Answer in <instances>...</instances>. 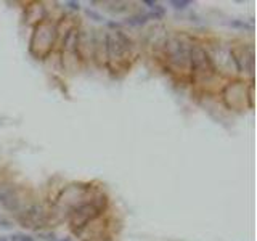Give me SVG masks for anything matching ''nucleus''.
<instances>
[{"label":"nucleus","instance_id":"obj_1","mask_svg":"<svg viewBox=\"0 0 257 241\" xmlns=\"http://www.w3.org/2000/svg\"><path fill=\"white\" fill-rule=\"evenodd\" d=\"M190 63L193 71L198 76H211L214 74V64H212V60L209 58V55L206 53V50L198 47V45H193L190 48Z\"/></svg>","mask_w":257,"mask_h":241},{"label":"nucleus","instance_id":"obj_2","mask_svg":"<svg viewBox=\"0 0 257 241\" xmlns=\"http://www.w3.org/2000/svg\"><path fill=\"white\" fill-rule=\"evenodd\" d=\"M101 211V207H98L95 203H84L81 206H77L74 212L71 214V225L74 227V230H81L86 225H88V222L98 216Z\"/></svg>","mask_w":257,"mask_h":241},{"label":"nucleus","instance_id":"obj_3","mask_svg":"<svg viewBox=\"0 0 257 241\" xmlns=\"http://www.w3.org/2000/svg\"><path fill=\"white\" fill-rule=\"evenodd\" d=\"M167 53H169V60L180 68H185L190 63V48L186 47V42L180 37L169 39Z\"/></svg>","mask_w":257,"mask_h":241},{"label":"nucleus","instance_id":"obj_4","mask_svg":"<svg viewBox=\"0 0 257 241\" xmlns=\"http://www.w3.org/2000/svg\"><path fill=\"white\" fill-rule=\"evenodd\" d=\"M55 36H56V29L53 26H50L48 23H42L41 26H37L36 29V34L32 37V50L39 48V53L41 51H47L50 48V45L53 44L55 41Z\"/></svg>","mask_w":257,"mask_h":241},{"label":"nucleus","instance_id":"obj_5","mask_svg":"<svg viewBox=\"0 0 257 241\" xmlns=\"http://www.w3.org/2000/svg\"><path fill=\"white\" fill-rule=\"evenodd\" d=\"M21 222L24 224V227H32V229H34V227H41L45 222L43 209H42L41 206H32V207H29V209L23 214Z\"/></svg>","mask_w":257,"mask_h":241},{"label":"nucleus","instance_id":"obj_6","mask_svg":"<svg viewBox=\"0 0 257 241\" xmlns=\"http://www.w3.org/2000/svg\"><path fill=\"white\" fill-rule=\"evenodd\" d=\"M0 204L8 211H18L19 198L16 192L10 187H0Z\"/></svg>","mask_w":257,"mask_h":241},{"label":"nucleus","instance_id":"obj_7","mask_svg":"<svg viewBox=\"0 0 257 241\" xmlns=\"http://www.w3.org/2000/svg\"><path fill=\"white\" fill-rule=\"evenodd\" d=\"M148 15H141V13H138V15H133V16H130V18H127V21H126V24H128V26H143L146 21H148Z\"/></svg>","mask_w":257,"mask_h":241},{"label":"nucleus","instance_id":"obj_8","mask_svg":"<svg viewBox=\"0 0 257 241\" xmlns=\"http://www.w3.org/2000/svg\"><path fill=\"white\" fill-rule=\"evenodd\" d=\"M151 10H153V13H151V15H148V16H151V18H154V19H161V18H163V16L166 15V10H164L159 3L154 5Z\"/></svg>","mask_w":257,"mask_h":241},{"label":"nucleus","instance_id":"obj_9","mask_svg":"<svg viewBox=\"0 0 257 241\" xmlns=\"http://www.w3.org/2000/svg\"><path fill=\"white\" fill-rule=\"evenodd\" d=\"M171 5L175 10H185L186 6L191 5V2H190V0H171Z\"/></svg>","mask_w":257,"mask_h":241},{"label":"nucleus","instance_id":"obj_10","mask_svg":"<svg viewBox=\"0 0 257 241\" xmlns=\"http://www.w3.org/2000/svg\"><path fill=\"white\" fill-rule=\"evenodd\" d=\"M86 13H87V16H88V18H92V19H93V21H98V23L103 21V16L100 15L98 11H95V10H92V8H87Z\"/></svg>","mask_w":257,"mask_h":241},{"label":"nucleus","instance_id":"obj_11","mask_svg":"<svg viewBox=\"0 0 257 241\" xmlns=\"http://www.w3.org/2000/svg\"><path fill=\"white\" fill-rule=\"evenodd\" d=\"M11 241H34L31 237L28 235H21V233H18V235H13L11 237Z\"/></svg>","mask_w":257,"mask_h":241},{"label":"nucleus","instance_id":"obj_12","mask_svg":"<svg viewBox=\"0 0 257 241\" xmlns=\"http://www.w3.org/2000/svg\"><path fill=\"white\" fill-rule=\"evenodd\" d=\"M0 227H3V229H11V222L0 216Z\"/></svg>","mask_w":257,"mask_h":241},{"label":"nucleus","instance_id":"obj_13","mask_svg":"<svg viewBox=\"0 0 257 241\" xmlns=\"http://www.w3.org/2000/svg\"><path fill=\"white\" fill-rule=\"evenodd\" d=\"M66 5L69 6L71 10H79V8H81L79 2H73V0H69V2H66Z\"/></svg>","mask_w":257,"mask_h":241},{"label":"nucleus","instance_id":"obj_14","mask_svg":"<svg viewBox=\"0 0 257 241\" xmlns=\"http://www.w3.org/2000/svg\"><path fill=\"white\" fill-rule=\"evenodd\" d=\"M231 26H235V28H243V29H246L249 28V26L246 23H243V21H233V23H230Z\"/></svg>","mask_w":257,"mask_h":241},{"label":"nucleus","instance_id":"obj_15","mask_svg":"<svg viewBox=\"0 0 257 241\" xmlns=\"http://www.w3.org/2000/svg\"><path fill=\"white\" fill-rule=\"evenodd\" d=\"M143 3L150 6V8H153V6L156 5V2H151V0H143Z\"/></svg>","mask_w":257,"mask_h":241},{"label":"nucleus","instance_id":"obj_16","mask_svg":"<svg viewBox=\"0 0 257 241\" xmlns=\"http://www.w3.org/2000/svg\"><path fill=\"white\" fill-rule=\"evenodd\" d=\"M93 241H109V240H108V238H103V237H101V238H98V240H93Z\"/></svg>","mask_w":257,"mask_h":241},{"label":"nucleus","instance_id":"obj_17","mask_svg":"<svg viewBox=\"0 0 257 241\" xmlns=\"http://www.w3.org/2000/svg\"><path fill=\"white\" fill-rule=\"evenodd\" d=\"M61 241H71L69 238H64V240H61Z\"/></svg>","mask_w":257,"mask_h":241}]
</instances>
